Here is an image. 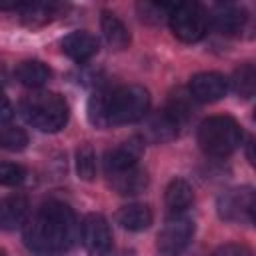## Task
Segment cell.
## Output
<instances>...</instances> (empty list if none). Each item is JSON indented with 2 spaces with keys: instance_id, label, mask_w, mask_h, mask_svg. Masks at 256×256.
Wrapping results in <instances>:
<instances>
[{
  "instance_id": "18",
  "label": "cell",
  "mask_w": 256,
  "mask_h": 256,
  "mask_svg": "<svg viewBox=\"0 0 256 256\" xmlns=\"http://www.w3.org/2000/svg\"><path fill=\"white\" fill-rule=\"evenodd\" d=\"M166 206L172 214H182L184 210H188L194 202V190L188 184V180L184 178H172L170 184L166 186V194H164Z\"/></svg>"
},
{
  "instance_id": "16",
  "label": "cell",
  "mask_w": 256,
  "mask_h": 256,
  "mask_svg": "<svg viewBox=\"0 0 256 256\" xmlns=\"http://www.w3.org/2000/svg\"><path fill=\"white\" fill-rule=\"evenodd\" d=\"M100 28L104 34V40L108 42V46L116 48V50H124L130 44V30L126 28V24L114 14L104 10L100 16Z\"/></svg>"
},
{
  "instance_id": "20",
  "label": "cell",
  "mask_w": 256,
  "mask_h": 256,
  "mask_svg": "<svg viewBox=\"0 0 256 256\" xmlns=\"http://www.w3.org/2000/svg\"><path fill=\"white\" fill-rule=\"evenodd\" d=\"M60 4H46V2H32L20 8V18L26 26H44L56 16H60Z\"/></svg>"
},
{
  "instance_id": "4",
  "label": "cell",
  "mask_w": 256,
  "mask_h": 256,
  "mask_svg": "<svg viewBox=\"0 0 256 256\" xmlns=\"http://www.w3.org/2000/svg\"><path fill=\"white\" fill-rule=\"evenodd\" d=\"M196 138L204 154L224 158L242 144V128L230 116H210L198 126Z\"/></svg>"
},
{
  "instance_id": "29",
  "label": "cell",
  "mask_w": 256,
  "mask_h": 256,
  "mask_svg": "<svg viewBox=\"0 0 256 256\" xmlns=\"http://www.w3.org/2000/svg\"><path fill=\"white\" fill-rule=\"evenodd\" d=\"M6 80V72H4V66H0V84Z\"/></svg>"
},
{
  "instance_id": "14",
  "label": "cell",
  "mask_w": 256,
  "mask_h": 256,
  "mask_svg": "<svg viewBox=\"0 0 256 256\" xmlns=\"http://www.w3.org/2000/svg\"><path fill=\"white\" fill-rule=\"evenodd\" d=\"M28 198L24 194H12L0 200V228L14 230L20 228L28 218Z\"/></svg>"
},
{
  "instance_id": "23",
  "label": "cell",
  "mask_w": 256,
  "mask_h": 256,
  "mask_svg": "<svg viewBox=\"0 0 256 256\" xmlns=\"http://www.w3.org/2000/svg\"><path fill=\"white\" fill-rule=\"evenodd\" d=\"M28 146V134L18 126H0V148L20 152Z\"/></svg>"
},
{
  "instance_id": "22",
  "label": "cell",
  "mask_w": 256,
  "mask_h": 256,
  "mask_svg": "<svg viewBox=\"0 0 256 256\" xmlns=\"http://www.w3.org/2000/svg\"><path fill=\"white\" fill-rule=\"evenodd\" d=\"M76 174L86 182L94 180L96 176V152L90 144H82L76 150Z\"/></svg>"
},
{
  "instance_id": "3",
  "label": "cell",
  "mask_w": 256,
  "mask_h": 256,
  "mask_svg": "<svg viewBox=\"0 0 256 256\" xmlns=\"http://www.w3.org/2000/svg\"><path fill=\"white\" fill-rule=\"evenodd\" d=\"M24 120L40 132H58L68 122V104L56 92H34L20 104Z\"/></svg>"
},
{
  "instance_id": "13",
  "label": "cell",
  "mask_w": 256,
  "mask_h": 256,
  "mask_svg": "<svg viewBox=\"0 0 256 256\" xmlns=\"http://www.w3.org/2000/svg\"><path fill=\"white\" fill-rule=\"evenodd\" d=\"M60 46H62V52L70 60H74L78 64L90 60L98 52V40H96V36H92L86 30H76V32L66 34L62 38Z\"/></svg>"
},
{
  "instance_id": "30",
  "label": "cell",
  "mask_w": 256,
  "mask_h": 256,
  "mask_svg": "<svg viewBox=\"0 0 256 256\" xmlns=\"http://www.w3.org/2000/svg\"><path fill=\"white\" fill-rule=\"evenodd\" d=\"M0 256H4V252H2V250H0Z\"/></svg>"
},
{
  "instance_id": "5",
  "label": "cell",
  "mask_w": 256,
  "mask_h": 256,
  "mask_svg": "<svg viewBox=\"0 0 256 256\" xmlns=\"http://www.w3.org/2000/svg\"><path fill=\"white\" fill-rule=\"evenodd\" d=\"M168 24L178 40L186 44H194L202 40L208 30V16L200 4L182 2V4H172L168 12Z\"/></svg>"
},
{
  "instance_id": "27",
  "label": "cell",
  "mask_w": 256,
  "mask_h": 256,
  "mask_svg": "<svg viewBox=\"0 0 256 256\" xmlns=\"http://www.w3.org/2000/svg\"><path fill=\"white\" fill-rule=\"evenodd\" d=\"M12 116H14V108H12L10 100H8V96L0 88V122H8Z\"/></svg>"
},
{
  "instance_id": "15",
  "label": "cell",
  "mask_w": 256,
  "mask_h": 256,
  "mask_svg": "<svg viewBox=\"0 0 256 256\" xmlns=\"http://www.w3.org/2000/svg\"><path fill=\"white\" fill-rule=\"evenodd\" d=\"M110 186L122 194V196H134V194H140L144 192V188L148 186L150 178H148V172L142 170L140 166H132L128 170H122V172H116V174H110Z\"/></svg>"
},
{
  "instance_id": "9",
  "label": "cell",
  "mask_w": 256,
  "mask_h": 256,
  "mask_svg": "<svg viewBox=\"0 0 256 256\" xmlns=\"http://www.w3.org/2000/svg\"><path fill=\"white\" fill-rule=\"evenodd\" d=\"M228 92V80L220 72H198L188 82V94L196 102H216Z\"/></svg>"
},
{
  "instance_id": "6",
  "label": "cell",
  "mask_w": 256,
  "mask_h": 256,
  "mask_svg": "<svg viewBox=\"0 0 256 256\" xmlns=\"http://www.w3.org/2000/svg\"><path fill=\"white\" fill-rule=\"evenodd\" d=\"M196 224L186 214H172L158 232L156 250L160 256H180L194 238Z\"/></svg>"
},
{
  "instance_id": "17",
  "label": "cell",
  "mask_w": 256,
  "mask_h": 256,
  "mask_svg": "<svg viewBox=\"0 0 256 256\" xmlns=\"http://www.w3.org/2000/svg\"><path fill=\"white\" fill-rule=\"evenodd\" d=\"M116 220L124 230L142 232L152 224L154 216H152V210L148 204H128L118 210Z\"/></svg>"
},
{
  "instance_id": "2",
  "label": "cell",
  "mask_w": 256,
  "mask_h": 256,
  "mask_svg": "<svg viewBox=\"0 0 256 256\" xmlns=\"http://www.w3.org/2000/svg\"><path fill=\"white\" fill-rule=\"evenodd\" d=\"M150 110V92L138 84L98 92L88 102V118L96 128L122 126L142 120Z\"/></svg>"
},
{
  "instance_id": "26",
  "label": "cell",
  "mask_w": 256,
  "mask_h": 256,
  "mask_svg": "<svg viewBox=\"0 0 256 256\" xmlns=\"http://www.w3.org/2000/svg\"><path fill=\"white\" fill-rule=\"evenodd\" d=\"M214 256H252V250L244 244H222L220 248H216Z\"/></svg>"
},
{
  "instance_id": "25",
  "label": "cell",
  "mask_w": 256,
  "mask_h": 256,
  "mask_svg": "<svg viewBox=\"0 0 256 256\" xmlns=\"http://www.w3.org/2000/svg\"><path fill=\"white\" fill-rule=\"evenodd\" d=\"M26 178V170L14 162H0V186H18Z\"/></svg>"
},
{
  "instance_id": "21",
  "label": "cell",
  "mask_w": 256,
  "mask_h": 256,
  "mask_svg": "<svg viewBox=\"0 0 256 256\" xmlns=\"http://www.w3.org/2000/svg\"><path fill=\"white\" fill-rule=\"evenodd\" d=\"M232 90L240 98H252L254 96V90H256V70H254V64L246 62V64H242V66H238L234 70Z\"/></svg>"
},
{
  "instance_id": "28",
  "label": "cell",
  "mask_w": 256,
  "mask_h": 256,
  "mask_svg": "<svg viewBox=\"0 0 256 256\" xmlns=\"http://www.w3.org/2000/svg\"><path fill=\"white\" fill-rule=\"evenodd\" d=\"M248 160L254 164V154H252V140H248Z\"/></svg>"
},
{
  "instance_id": "19",
  "label": "cell",
  "mask_w": 256,
  "mask_h": 256,
  "mask_svg": "<svg viewBox=\"0 0 256 256\" xmlns=\"http://www.w3.org/2000/svg\"><path fill=\"white\" fill-rule=\"evenodd\" d=\"M16 80L26 88H40L50 78V68L40 60H24L14 70Z\"/></svg>"
},
{
  "instance_id": "1",
  "label": "cell",
  "mask_w": 256,
  "mask_h": 256,
  "mask_svg": "<svg viewBox=\"0 0 256 256\" xmlns=\"http://www.w3.org/2000/svg\"><path fill=\"white\" fill-rule=\"evenodd\" d=\"M78 238V222L74 210L58 200L42 204L26 222L24 244L28 250L42 256L68 254Z\"/></svg>"
},
{
  "instance_id": "7",
  "label": "cell",
  "mask_w": 256,
  "mask_h": 256,
  "mask_svg": "<svg viewBox=\"0 0 256 256\" xmlns=\"http://www.w3.org/2000/svg\"><path fill=\"white\" fill-rule=\"evenodd\" d=\"M256 196L250 186H236L222 192L216 200V212L222 220L234 224H250L254 220Z\"/></svg>"
},
{
  "instance_id": "8",
  "label": "cell",
  "mask_w": 256,
  "mask_h": 256,
  "mask_svg": "<svg viewBox=\"0 0 256 256\" xmlns=\"http://www.w3.org/2000/svg\"><path fill=\"white\" fill-rule=\"evenodd\" d=\"M80 236L90 256H108L112 252V232L102 214H86L80 224Z\"/></svg>"
},
{
  "instance_id": "10",
  "label": "cell",
  "mask_w": 256,
  "mask_h": 256,
  "mask_svg": "<svg viewBox=\"0 0 256 256\" xmlns=\"http://www.w3.org/2000/svg\"><path fill=\"white\" fill-rule=\"evenodd\" d=\"M144 140L140 136H132L128 140H124L122 144H118L116 148H112L106 158H104V170L106 174H116L122 170H128L132 166H138L140 156L144 154Z\"/></svg>"
},
{
  "instance_id": "11",
  "label": "cell",
  "mask_w": 256,
  "mask_h": 256,
  "mask_svg": "<svg viewBox=\"0 0 256 256\" xmlns=\"http://www.w3.org/2000/svg\"><path fill=\"white\" fill-rule=\"evenodd\" d=\"M182 128V122L168 110H160L156 114H152L148 120H146V126H144V134L140 136L144 142H154V144H160V142H168V140H174L178 136Z\"/></svg>"
},
{
  "instance_id": "12",
  "label": "cell",
  "mask_w": 256,
  "mask_h": 256,
  "mask_svg": "<svg viewBox=\"0 0 256 256\" xmlns=\"http://www.w3.org/2000/svg\"><path fill=\"white\" fill-rule=\"evenodd\" d=\"M210 22L216 32H220L224 36H236L244 30V26L248 22V12L236 4H222L212 12Z\"/></svg>"
},
{
  "instance_id": "24",
  "label": "cell",
  "mask_w": 256,
  "mask_h": 256,
  "mask_svg": "<svg viewBox=\"0 0 256 256\" xmlns=\"http://www.w3.org/2000/svg\"><path fill=\"white\" fill-rule=\"evenodd\" d=\"M172 4H156V2H140L136 4V10L140 14V18L148 24H158L164 18H168Z\"/></svg>"
}]
</instances>
